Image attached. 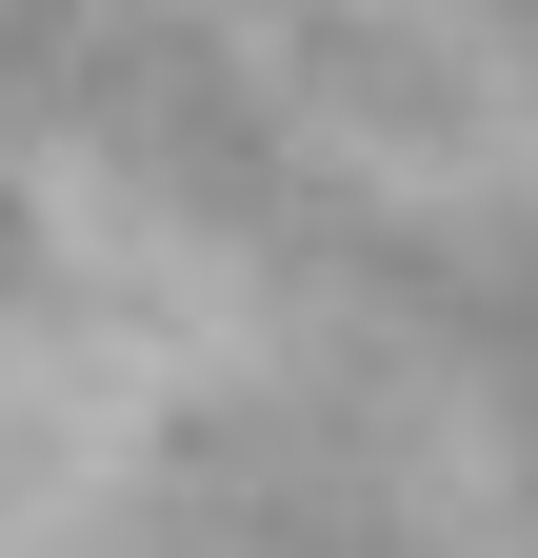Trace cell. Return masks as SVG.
<instances>
[{
  "instance_id": "6da1fadb",
  "label": "cell",
  "mask_w": 538,
  "mask_h": 558,
  "mask_svg": "<svg viewBox=\"0 0 538 558\" xmlns=\"http://www.w3.org/2000/svg\"><path fill=\"white\" fill-rule=\"evenodd\" d=\"M359 220L319 0H0V558L199 439Z\"/></svg>"
}]
</instances>
